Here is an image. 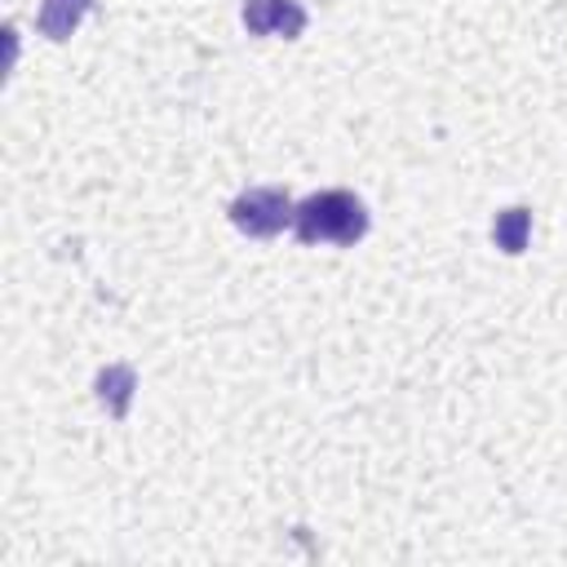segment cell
I'll return each instance as SVG.
<instances>
[{
  "instance_id": "cell-6",
  "label": "cell",
  "mask_w": 567,
  "mask_h": 567,
  "mask_svg": "<svg viewBox=\"0 0 567 567\" xmlns=\"http://www.w3.org/2000/svg\"><path fill=\"white\" fill-rule=\"evenodd\" d=\"M97 385H102V403H106L115 416H124L128 390H133V372H128V368H106V372L97 377Z\"/></svg>"
},
{
  "instance_id": "cell-5",
  "label": "cell",
  "mask_w": 567,
  "mask_h": 567,
  "mask_svg": "<svg viewBox=\"0 0 567 567\" xmlns=\"http://www.w3.org/2000/svg\"><path fill=\"white\" fill-rule=\"evenodd\" d=\"M492 235H496V248L523 252V248H527V235H532V213H527V208H505V213H496Z\"/></svg>"
},
{
  "instance_id": "cell-3",
  "label": "cell",
  "mask_w": 567,
  "mask_h": 567,
  "mask_svg": "<svg viewBox=\"0 0 567 567\" xmlns=\"http://www.w3.org/2000/svg\"><path fill=\"white\" fill-rule=\"evenodd\" d=\"M244 27L252 35H301L306 27V9L297 0H244Z\"/></svg>"
},
{
  "instance_id": "cell-1",
  "label": "cell",
  "mask_w": 567,
  "mask_h": 567,
  "mask_svg": "<svg viewBox=\"0 0 567 567\" xmlns=\"http://www.w3.org/2000/svg\"><path fill=\"white\" fill-rule=\"evenodd\" d=\"M292 230L301 244H354L368 230V208L350 190H319L292 208Z\"/></svg>"
},
{
  "instance_id": "cell-2",
  "label": "cell",
  "mask_w": 567,
  "mask_h": 567,
  "mask_svg": "<svg viewBox=\"0 0 567 567\" xmlns=\"http://www.w3.org/2000/svg\"><path fill=\"white\" fill-rule=\"evenodd\" d=\"M292 208L297 204L288 199V190H279V186H252V190H244L230 204V221L244 235H252V239H270V235H279L292 221Z\"/></svg>"
},
{
  "instance_id": "cell-4",
  "label": "cell",
  "mask_w": 567,
  "mask_h": 567,
  "mask_svg": "<svg viewBox=\"0 0 567 567\" xmlns=\"http://www.w3.org/2000/svg\"><path fill=\"white\" fill-rule=\"evenodd\" d=\"M89 4H93V0H44V4H40V35L66 40V35L80 27V18L89 13Z\"/></svg>"
}]
</instances>
